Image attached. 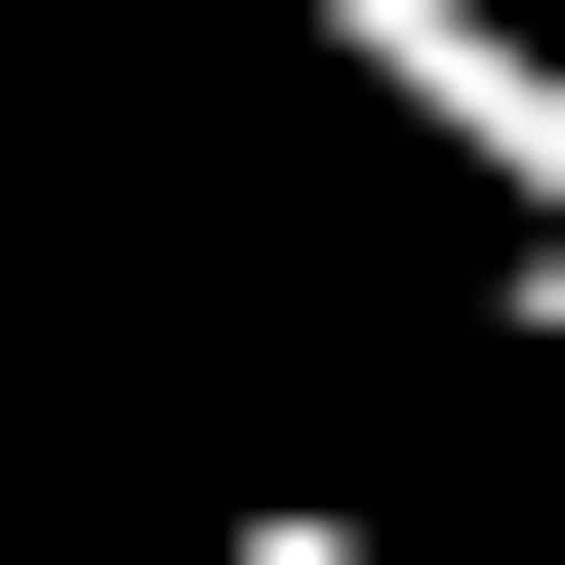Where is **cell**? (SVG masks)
<instances>
[{"instance_id": "1", "label": "cell", "mask_w": 565, "mask_h": 565, "mask_svg": "<svg viewBox=\"0 0 565 565\" xmlns=\"http://www.w3.org/2000/svg\"><path fill=\"white\" fill-rule=\"evenodd\" d=\"M243 41L364 121V162H445V202H484V282L565 323V41H525V0H243Z\"/></svg>"}]
</instances>
